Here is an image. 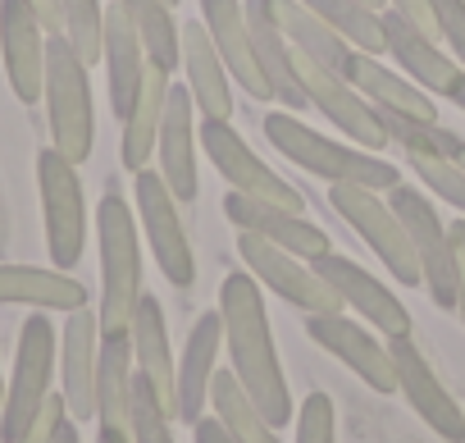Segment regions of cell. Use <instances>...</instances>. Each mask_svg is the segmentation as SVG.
<instances>
[{
    "mask_svg": "<svg viewBox=\"0 0 465 443\" xmlns=\"http://www.w3.org/2000/svg\"><path fill=\"white\" fill-rule=\"evenodd\" d=\"M219 316H223L228 370L238 375L247 398L265 411V420L274 429H283L288 420H297V407H292L288 375H283V361H279V347H274V334H270L265 293H261L252 270H232L219 284Z\"/></svg>",
    "mask_w": 465,
    "mask_h": 443,
    "instance_id": "obj_1",
    "label": "cell"
},
{
    "mask_svg": "<svg viewBox=\"0 0 465 443\" xmlns=\"http://www.w3.org/2000/svg\"><path fill=\"white\" fill-rule=\"evenodd\" d=\"M265 137H270V146L283 160H292L306 174H320L329 183H356V187H370V192H388V187L401 183V174H397L392 160H383L379 151H365V146L351 151V146H342L333 137H320L292 110L288 115L283 110H270L265 115Z\"/></svg>",
    "mask_w": 465,
    "mask_h": 443,
    "instance_id": "obj_2",
    "label": "cell"
},
{
    "mask_svg": "<svg viewBox=\"0 0 465 443\" xmlns=\"http://www.w3.org/2000/svg\"><path fill=\"white\" fill-rule=\"evenodd\" d=\"M96 243H101V334H124L142 297V243L137 210L105 192L96 206Z\"/></svg>",
    "mask_w": 465,
    "mask_h": 443,
    "instance_id": "obj_3",
    "label": "cell"
},
{
    "mask_svg": "<svg viewBox=\"0 0 465 443\" xmlns=\"http://www.w3.org/2000/svg\"><path fill=\"white\" fill-rule=\"evenodd\" d=\"M55 375H60V329L51 325L46 311H37L19 329L15 370L5 384V407H0V438L5 443H19L28 434V425L42 416Z\"/></svg>",
    "mask_w": 465,
    "mask_h": 443,
    "instance_id": "obj_4",
    "label": "cell"
},
{
    "mask_svg": "<svg viewBox=\"0 0 465 443\" xmlns=\"http://www.w3.org/2000/svg\"><path fill=\"white\" fill-rule=\"evenodd\" d=\"M46 119H51V146L64 151L74 165H83L96 146V110H92V78L78 51L64 42V33L46 37Z\"/></svg>",
    "mask_w": 465,
    "mask_h": 443,
    "instance_id": "obj_5",
    "label": "cell"
},
{
    "mask_svg": "<svg viewBox=\"0 0 465 443\" xmlns=\"http://www.w3.org/2000/svg\"><path fill=\"white\" fill-rule=\"evenodd\" d=\"M329 201H333V210L351 225V234L365 238V247L379 257V266H383L401 288H424L415 247H411L401 219L392 215V206H388L383 192H370V187H356V183H333V187H329Z\"/></svg>",
    "mask_w": 465,
    "mask_h": 443,
    "instance_id": "obj_6",
    "label": "cell"
},
{
    "mask_svg": "<svg viewBox=\"0 0 465 443\" xmlns=\"http://www.w3.org/2000/svg\"><path fill=\"white\" fill-rule=\"evenodd\" d=\"M37 187H42V219H46V252L55 270H74L87 247V201L78 165L46 146L37 156Z\"/></svg>",
    "mask_w": 465,
    "mask_h": 443,
    "instance_id": "obj_7",
    "label": "cell"
},
{
    "mask_svg": "<svg viewBox=\"0 0 465 443\" xmlns=\"http://www.w3.org/2000/svg\"><path fill=\"white\" fill-rule=\"evenodd\" d=\"M238 257L247 261V270L256 275V284H261V288H270L274 297H283V302L302 307L306 316H338V311H347V307H342V297L333 293V284H329L315 266H306L302 257L283 252L279 243H270V238H261V234L238 229Z\"/></svg>",
    "mask_w": 465,
    "mask_h": 443,
    "instance_id": "obj_8",
    "label": "cell"
},
{
    "mask_svg": "<svg viewBox=\"0 0 465 443\" xmlns=\"http://www.w3.org/2000/svg\"><path fill=\"white\" fill-rule=\"evenodd\" d=\"M383 196L415 247V261H420V275H424L433 307L456 311V261H451V238H447V225L438 219V210L429 206V196L420 187H406V183L388 187Z\"/></svg>",
    "mask_w": 465,
    "mask_h": 443,
    "instance_id": "obj_9",
    "label": "cell"
},
{
    "mask_svg": "<svg viewBox=\"0 0 465 443\" xmlns=\"http://www.w3.org/2000/svg\"><path fill=\"white\" fill-rule=\"evenodd\" d=\"M201 151L210 156V165L223 174V183L232 192H247V196H261V201H274V206L302 215V206H306L302 192L252 151V142L232 128V119H201Z\"/></svg>",
    "mask_w": 465,
    "mask_h": 443,
    "instance_id": "obj_10",
    "label": "cell"
},
{
    "mask_svg": "<svg viewBox=\"0 0 465 443\" xmlns=\"http://www.w3.org/2000/svg\"><path fill=\"white\" fill-rule=\"evenodd\" d=\"M137 183V225L160 261V275L173 284V288H192L196 279V257H192V243H187V229H183V215H178V196L169 192V183L160 178V169H137L133 174Z\"/></svg>",
    "mask_w": 465,
    "mask_h": 443,
    "instance_id": "obj_11",
    "label": "cell"
},
{
    "mask_svg": "<svg viewBox=\"0 0 465 443\" xmlns=\"http://www.w3.org/2000/svg\"><path fill=\"white\" fill-rule=\"evenodd\" d=\"M292 69H297V83L306 92V106H315L338 133H347L365 151H383L388 146V133H383L379 110L342 74H333V69H324V65H315V60H306L297 51H292Z\"/></svg>",
    "mask_w": 465,
    "mask_h": 443,
    "instance_id": "obj_12",
    "label": "cell"
},
{
    "mask_svg": "<svg viewBox=\"0 0 465 443\" xmlns=\"http://www.w3.org/2000/svg\"><path fill=\"white\" fill-rule=\"evenodd\" d=\"M388 357L397 370V393L415 407V416L442 438V443H465V407L442 388V379L433 375L429 357L420 352L415 334L388 338Z\"/></svg>",
    "mask_w": 465,
    "mask_h": 443,
    "instance_id": "obj_13",
    "label": "cell"
},
{
    "mask_svg": "<svg viewBox=\"0 0 465 443\" xmlns=\"http://www.w3.org/2000/svg\"><path fill=\"white\" fill-rule=\"evenodd\" d=\"M329 284L333 293L342 297L347 311H356V320H365L374 334H388V338H401V334H415L411 325V311L401 307V297H392L388 284H379L365 266H356L351 257H338V252H324L311 261Z\"/></svg>",
    "mask_w": 465,
    "mask_h": 443,
    "instance_id": "obj_14",
    "label": "cell"
},
{
    "mask_svg": "<svg viewBox=\"0 0 465 443\" xmlns=\"http://www.w3.org/2000/svg\"><path fill=\"white\" fill-rule=\"evenodd\" d=\"M46 28L28 10V0H0V60L10 92L24 106H37L46 92Z\"/></svg>",
    "mask_w": 465,
    "mask_h": 443,
    "instance_id": "obj_15",
    "label": "cell"
},
{
    "mask_svg": "<svg viewBox=\"0 0 465 443\" xmlns=\"http://www.w3.org/2000/svg\"><path fill=\"white\" fill-rule=\"evenodd\" d=\"M306 334L311 343H320L324 352H333L365 388L374 393H397V370H392V357H388V343H379L361 320L351 316H306Z\"/></svg>",
    "mask_w": 465,
    "mask_h": 443,
    "instance_id": "obj_16",
    "label": "cell"
},
{
    "mask_svg": "<svg viewBox=\"0 0 465 443\" xmlns=\"http://www.w3.org/2000/svg\"><path fill=\"white\" fill-rule=\"evenodd\" d=\"M96 352H101V316L92 307L69 311L60 329V393L74 420H96Z\"/></svg>",
    "mask_w": 465,
    "mask_h": 443,
    "instance_id": "obj_17",
    "label": "cell"
},
{
    "mask_svg": "<svg viewBox=\"0 0 465 443\" xmlns=\"http://www.w3.org/2000/svg\"><path fill=\"white\" fill-rule=\"evenodd\" d=\"M223 215H228L238 229L261 234V238L279 243L283 252H292V257H302V261H315V257L329 252V234H324L320 225H311L306 215L283 210V206H274V201H261V196H247V192H228V196H223Z\"/></svg>",
    "mask_w": 465,
    "mask_h": 443,
    "instance_id": "obj_18",
    "label": "cell"
},
{
    "mask_svg": "<svg viewBox=\"0 0 465 443\" xmlns=\"http://www.w3.org/2000/svg\"><path fill=\"white\" fill-rule=\"evenodd\" d=\"M201 24L228 69V78L238 83L252 101H274V87L261 74V60L252 51V33H247V10L242 0H201Z\"/></svg>",
    "mask_w": 465,
    "mask_h": 443,
    "instance_id": "obj_19",
    "label": "cell"
},
{
    "mask_svg": "<svg viewBox=\"0 0 465 443\" xmlns=\"http://www.w3.org/2000/svg\"><path fill=\"white\" fill-rule=\"evenodd\" d=\"M155 160H160V178L169 183V192L178 201H192L201 192V183H196V101L183 83L169 87L160 137H155Z\"/></svg>",
    "mask_w": 465,
    "mask_h": 443,
    "instance_id": "obj_20",
    "label": "cell"
},
{
    "mask_svg": "<svg viewBox=\"0 0 465 443\" xmlns=\"http://www.w3.org/2000/svg\"><path fill=\"white\" fill-rule=\"evenodd\" d=\"M383 37H388V51H392V60L401 65V74L415 83V87H424L429 96H451L456 92V83H460V65L433 42V37H424L420 28H411L401 15H392V10H383Z\"/></svg>",
    "mask_w": 465,
    "mask_h": 443,
    "instance_id": "obj_21",
    "label": "cell"
},
{
    "mask_svg": "<svg viewBox=\"0 0 465 443\" xmlns=\"http://www.w3.org/2000/svg\"><path fill=\"white\" fill-rule=\"evenodd\" d=\"M128 338H133V366H137V375L178 416V366H173V347H169V329H164V307L151 293L137 297V311L128 320Z\"/></svg>",
    "mask_w": 465,
    "mask_h": 443,
    "instance_id": "obj_22",
    "label": "cell"
},
{
    "mask_svg": "<svg viewBox=\"0 0 465 443\" xmlns=\"http://www.w3.org/2000/svg\"><path fill=\"white\" fill-rule=\"evenodd\" d=\"M219 347H223V316L219 307L205 311L192 334H187V347H183V361H178V420L196 425L210 407V384H214V370H219Z\"/></svg>",
    "mask_w": 465,
    "mask_h": 443,
    "instance_id": "obj_23",
    "label": "cell"
},
{
    "mask_svg": "<svg viewBox=\"0 0 465 443\" xmlns=\"http://www.w3.org/2000/svg\"><path fill=\"white\" fill-rule=\"evenodd\" d=\"M101 65H105V87H110V110L124 119L137 101V87H142V74H146V46L137 37V24L128 19V10L114 5L105 10V51H101Z\"/></svg>",
    "mask_w": 465,
    "mask_h": 443,
    "instance_id": "obj_24",
    "label": "cell"
},
{
    "mask_svg": "<svg viewBox=\"0 0 465 443\" xmlns=\"http://www.w3.org/2000/svg\"><path fill=\"white\" fill-rule=\"evenodd\" d=\"M247 10V33H252V51L261 60V74L265 83L274 87V101H283L288 110H306V92L297 83V69H292V46L279 28V15H274V0H242Z\"/></svg>",
    "mask_w": 465,
    "mask_h": 443,
    "instance_id": "obj_25",
    "label": "cell"
},
{
    "mask_svg": "<svg viewBox=\"0 0 465 443\" xmlns=\"http://www.w3.org/2000/svg\"><path fill=\"white\" fill-rule=\"evenodd\" d=\"M178 69L187 74L183 87L192 92L201 119H232V78H228L205 24H187L183 28V65Z\"/></svg>",
    "mask_w": 465,
    "mask_h": 443,
    "instance_id": "obj_26",
    "label": "cell"
},
{
    "mask_svg": "<svg viewBox=\"0 0 465 443\" xmlns=\"http://www.w3.org/2000/svg\"><path fill=\"white\" fill-rule=\"evenodd\" d=\"M133 338L124 334H101L96 352V425L101 434L128 438V411H133Z\"/></svg>",
    "mask_w": 465,
    "mask_h": 443,
    "instance_id": "obj_27",
    "label": "cell"
},
{
    "mask_svg": "<svg viewBox=\"0 0 465 443\" xmlns=\"http://www.w3.org/2000/svg\"><path fill=\"white\" fill-rule=\"evenodd\" d=\"M0 307H33V311H78L87 307V288L69 270L42 266H0Z\"/></svg>",
    "mask_w": 465,
    "mask_h": 443,
    "instance_id": "obj_28",
    "label": "cell"
},
{
    "mask_svg": "<svg viewBox=\"0 0 465 443\" xmlns=\"http://www.w3.org/2000/svg\"><path fill=\"white\" fill-rule=\"evenodd\" d=\"M347 83L374 106V110H383V115H411V119H438V106H433V96L424 92V87H415L406 74H392V69H383L379 65V55H361L356 51V60H351V69H347Z\"/></svg>",
    "mask_w": 465,
    "mask_h": 443,
    "instance_id": "obj_29",
    "label": "cell"
},
{
    "mask_svg": "<svg viewBox=\"0 0 465 443\" xmlns=\"http://www.w3.org/2000/svg\"><path fill=\"white\" fill-rule=\"evenodd\" d=\"M274 15H279V28H283V37L297 55H306V60H315V65L347 78V69L356 60V46L342 42L311 5H302V0H274Z\"/></svg>",
    "mask_w": 465,
    "mask_h": 443,
    "instance_id": "obj_30",
    "label": "cell"
},
{
    "mask_svg": "<svg viewBox=\"0 0 465 443\" xmlns=\"http://www.w3.org/2000/svg\"><path fill=\"white\" fill-rule=\"evenodd\" d=\"M173 74H164L160 65H146L142 87L133 110L119 119L124 124V169H146V160L155 156V137H160V119H164V101H169Z\"/></svg>",
    "mask_w": 465,
    "mask_h": 443,
    "instance_id": "obj_31",
    "label": "cell"
},
{
    "mask_svg": "<svg viewBox=\"0 0 465 443\" xmlns=\"http://www.w3.org/2000/svg\"><path fill=\"white\" fill-rule=\"evenodd\" d=\"M210 411H214V420L238 443H283V434L265 420V411L247 398V388L238 384V375H232V370H214Z\"/></svg>",
    "mask_w": 465,
    "mask_h": 443,
    "instance_id": "obj_32",
    "label": "cell"
},
{
    "mask_svg": "<svg viewBox=\"0 0 465 443\" xmlns=\"http://www.w3.org/2000/svg\"><path fill=\"white\" fill-rule=\"evenodd\" d=\"M119 5L137 24V37L146 46V60L160 65L164 74H173L183 65V28L173 19V5H169V0H119Z\"/></svg>",
    "mask_w": 465,
    "mask_h": 443,
    "instance_id": "obj_33",
    "label": "cell"
},
{
    "mask_svg": "<svg viewBox=\"0 0 465 443\" xmlns=\"http://www.w3.org/2000/svg\"><path fill=\"white\" fill-rule=\"evenodd\" d=\"M311 5L342 42H351L361 55H383L388 37H383V10H370L361 0H302Z\"/></svg>",
    "mask_w": 465,
    "mask_h": 443,
    "instance_id": "obj_34",
    "label": "cell"
},
{
    "mask_svg": "<svg viewBox=\"0 0 465 443\" xmlns=\"http://www.w3.org/2000/svg\"><path fill=\"white\" fill-rule=\"evenodd\" d=\"M383 133L388 142H397L406 156H442V160H460L465 137H456L451 128H442L438 119H411V115H383Z\"/></svg>",
    "mask_w": 465,
    "mask_h": 443,
    "instance_id": "obj_35",
    "label": "cell"
},
{
    "mask_svg": "<svg viewBox=\"0 0 465 443\" xmlns=\"http://www.w3.org/2000/svg\"><path fill=\"white\" fill-rule=\"evenodd\" d=\"M60 15H64V42L78 51V60L87 69L101 65V51H105V10H101V0H60Z\"/></svg>",
    "mask_w": 465,
    "mask_h": 443,
    "instance_id": "obj_36",
    "label": "cell"
},
{
    "mask_svg": "<svg viewBox=\"0 0 465 443\" xmlns=\"http://www.w3.org/2000/svg\"><path fill=\"white\" fill-rule=\"evenodd\" d=\"M128 438H133V443H173V411L155 398V388H151L142 375H133Z\"/></svg>",
    "mask_w": 465,
    "mask_h": 443,
    "instance_id": "obj_37",
    "label": "cell"
},
{
    "mask_svg": "<svg viewBox=\"0 0 465 443\" xmlns=\"http://www.w3.org/2000/svg\"><path fill=\"white\" fill-rule=\"evenodd\" d=\"M406 160L429 192H438L442 201H451L465 215V165L460 160H442V156H406Z\"/></svg>",
    "mask_w": 465,
    "mask_h": 443,
    "instance_id": "obj_38",
    "label": "cell"
},
{
    "mask_svg": "<svg viewBox=\"0 0 465 443\" xmlns=\"http://www.w3.org/2000/svg\"><path fill=\"white\" fill-rule=\"evenodd\" d=\"M297 443H338V416H333V398L329 393H311L297 407Z\"/></svg>",
    "mask_w": 465,
    "mask_h": 443,
    "instance_id": "obj_39",
    "label": "cell"
},
{
    "mask_svg": "<svg viewBox=\"0 0 465 443\" xmlns=\"http://www.w3.org/2000/svg\"><path fill=\"white\" fill-rule=\"evenodd\" d=\"M438 15V42L451 46V60L465 69V0H433Z\"/></svg>",
    "mask_w": 465,
    "mask_h": 443,
    "instance_id": "obj_40",
    "label": "cell"
},
{
    "mask_svg": "<svg viewBox=\"0 0 465 443\" xmlns=\"http://www.w3.org/2000/svg\"><path fill=\"white\" fill-rule=\"evenodd\" d=\"M64 416H69V407H64V393H51V398H46V407H42V416L28 425V434H24L19 443H55V434H60Z\"/></svg>",
    "mask_w": 465,
    "mask_h": 443,
    "instance_id": "obj_41",
    "label": "cell"
},
{
    "mask_svg": "<svg viewBox=\"0 0 465 443\" xmlns=\"http://www.w3.org/2000/svg\"><path fill=\"white\" fill-rule=\"evenodd\" d=\"M388 10L401 15L411 28H420L424 37L438 42V15H433V0H388Z\"/></svg>",
    "mask_w": 465,
    "mask_h": 443,
    "instance_id": "obj_42",
    "label": "cell"
},
{
    "mask_svg": "<svg viewBox=\"0 0 465 443\" xmlns=\"http://www.w3.org/2000/svg\"><path fill=\"white\" fill-rule=\"evenodd\" d=\"M447 238H451V261H456V311L465 320V219L447 225Z\"/></svg>",
    "mask_w": 465,
    "mask_h": 443,
    "instance_id": "obj_43",
    "label": "cell"
},
{
    "mask_svg": "<svg viewBox=\"0 0 465 443\" xmlns=\"http://www.w3.org/2000/svg\"><path fill=\"white\" fill-rule=\"evenodd\" d=\"M28 10L42 19V28L55 37V33H64V15H60V0H28Z\"/></svg>",
    "mask_w": 465,
    "mask_h": 443,
    "instance_id": "obj_44",
    "label": "cell"
},
{
    "mask_svg": "<svg viewBox=\"0 0 465 443\" xmlns=\"http://www.w3.org/2000/svg\"><path fill=\"white\" fill-rule=\"evenodd\" d=\"M192 438H196V443H238V438H232V434H228V429H223L214 416H210V420L201 416V420L192 425Z\"/></svg>",
    "mask_w": 465,
    "mask_h": 443,
    "instance_id": "obj_45",
    "label": "cell"
},
{
    "mask_svg": "<svg viewBox=\"0 0 465 443\" xmlns=\"http://www.w3.org/2000/svg\"><path fill=\"white\" fill-rule=\"evenodd\" d=\"M55 443H83V434H78V420H74V416H64V425H60Z\"/></svg>",
    "mask_w": 465,
    "mask_h": 443,
    "instance_id": "obj_46",
    "label": "cell"
},
{
    "mask_svg": "<svg viewBox=\"0 0 465 443\" xmlns=\"http://www.w3.org/2000/svg\"><path fill=\"white\" fill-rule=\"evenodd\" d=\"M451 101H456V106L465 110V74H460V83H456V92H451Z\"/></svg>",
    "mask_w": 465,
    "mask_h": 443,
    "instance_id": "obj_47",
    "label": "cell"
},
{
    "mask_svg": "<svg viewBox=\"0 0 465 443\" xmlns=\"http://www.w3.org/2000/svg\"><path fill=\"white\" fill-rule=\"evenodd\" d=\"M96 443H133V438H114V434H96Z\"/></svg>",
    "mask_w": 465,
    "mask_h": 443,
    "instance_id": "obj_48",
    "label": "cell"
},
{
    "mask_svg": "<svg viewBox=\"0 0 465 443\" xmlns=\"http://www.w3.org/2000/svg\"><path fill=\"white\" fill-rule=\"evenodd\" d=\"M361 5H370V10H388V0H361Z\"/></svg>",
    "mask_w": 465,
    "mask_h": 443,
    "instance_id": "obj_49",
    "label": "cell"
},
{
    "mask_svg": "<svg viewBox=\"0 0 465 443\" xmlns=\"http://www.w3.org/2000/svg\"><path fill=\"white\" fill-rule=\"evenodd\" d=\"M0 407H5V375H0Z\"/></svg>",
    "mask_w": 465,
    "mask_h": 443,
    "instance_id": "obj_50",
    "label": "cell"
},
{
    "mask_svg": "<svg viewBox=\"0 0 465 443\" xmlns=\"http://www.w3.org/2000/svg\"><path fill=\"white\" fill-rule=\"evenodd\" d=\"M169 5H173V10H178V0H169Z\"/></svg>",
    "mask_w": 465,
    "mask_h": 443,
    "instance_id": "obj_51",
    "label": "cell"
},
{
    "mask_svg": "<svg viewBox=\"0 0 465 443\" xmlns=\"http://www.w3.org/2000/svg\"><path fill=\"white\" fill-rule=\"evenodd\" d=\"M460 165H465V151H460Z\"/></svg>",
    "mask_w": 465,
    "mask_h": 443,
    "instance_id": "obj_52",
    "label": "cell"
}]
</instances>
